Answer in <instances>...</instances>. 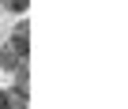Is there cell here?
Listing matches in <instances>:
<instances>
[{"label":"cell","mask_w":128,"mask_h":109,"mask_svg":"<svg viewBox=\"0 0 128 109\" xmlns=\"http://www.w3.org/2000/svg\"><path fill=\"white\" fill-rule=\"evenodd\" d=\"M0 68L12 75L30 68V23H19L12 30V38L0 45Z\"/></svg>","instance_id":"1"},{"label":"cell","mask_w":128,"mask_h":109,"mask_svg":"<svg viewBox=\"0 0 128 109\" xmlns=\"http://www.w3.org/2000/svg\"><path fill=\"white\" fill-rule=\"evenodd\" d=\"M0 109H26V98L12 87H0Z\"/></svg>","instance_id":"2"},{"label":"cell","mask_w":128,"mask_h":109,"mask_svg":"<svg viewBox=\"0 0 128 109\" xmlns=\"http://www.w3.org/2000/svg\"><path fill=\"white\" fill-rule=\"evenodd\" d=\"M4 4V11H15V15H23L26 8H30V0H0Z\"/></svg>","instance_id":"3"}]
</instances>
